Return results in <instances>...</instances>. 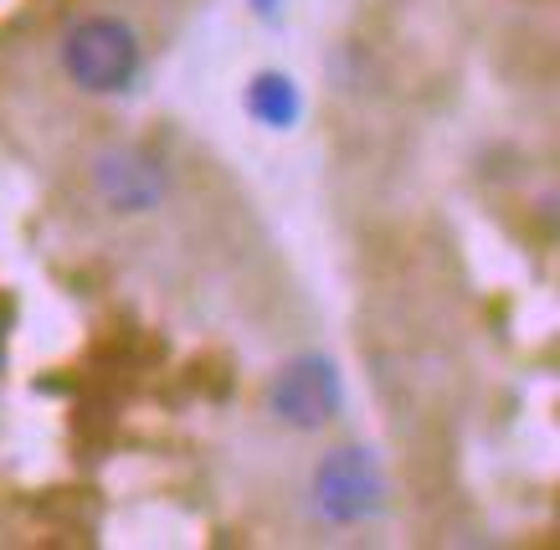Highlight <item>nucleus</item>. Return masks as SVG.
I'll list each match as a JSON object with an SVG mask.
<instances>
[{"label": "nucleus", "mask_w": 560, "mask_h": 550, "mask_svg": "<svg viewBox=\"0 0 560 550\" xmlns=\"http://www.w3.org/2000/svg\"><path fill=\"white\" fill-rule=\"evenodd\" d=\"M144 68V47L129 21L119 16H83L62 32V72L72 87H83L93 98H114L139 83Z\"/></svg>", "instance_id": "obj_1"}, {"label": "nucleus", "mask_w": 560, "mask_h": 550, "mask_svg": "<svg viewBox=\"0 0 560 550\" xmlns=\"http://www.w3.org/2000/svg\"><path fill=\"white\" fill-rule=\"evenodd\" d=\"M308 494H314V515L324 525L355 530V525H371L386 510V473H381L371 447L345 443V447H329L314 464Z\"/></svg>", "instance_id": "obj_2"}, {"label": "nucleus", "mask_w": 560, "mask_h": 550, "mask_svg": "<svg viewBox=\"0 0 560 550\" xmlns=\"http://www.w3.org/2000/svg\"><path fill=\"white\" fill-rule=\"evenodd\" d=\"M268 412L293 432L329 428V422L345 412L340 365L329 361V355H319V350H304V355L283 361L278 376H272V386H268Z\"/></svg>", "instance_id": "obj_3"}, {"label": "nucleus", "mask_w": 560, "mask_h": 550, "mask_svg": "<svg viewBox=\"0 0 560 550\" xmlns=\"http://www.w3.org/2000/svg\"><path fill=\"white\" fill-rule=\"evenodd\" d=\"M93 196L119 217H144L165 201V165L139 150V144H114L93 155Z\"/></svg>", "instance_id": "obj_4"}, {"label": "nucleus", "mask_w": 560, "mask_h": 550, "mask_svg": "<svg viewBox=\"0 0 560 550\" xmlns=\"http://www.w3.org/2000/svg\"><path fill=\"white\" fill-rule=\"evenodd\" d=\"M242 108H247V119L262 124V129H293V124L304 119V93L293 83L289 72H257L247 93H242Z\"/></svg>", "instance_id": "obj_5"}, {"label": "nucleus", "mask_w": 560, "mask_h": 550, "mask_svg": "<svg viewBox=\"0 0 560 550\" xmlns=\"http://www.w3.org/2000/svg\"><path fill=\"white\" fill-rule=\"evenodd\" d=\"M253 16L268 21V26H278V16H283V0H253Z\"/></svg>", "instance_id": "obj_6"}]
</instances>
